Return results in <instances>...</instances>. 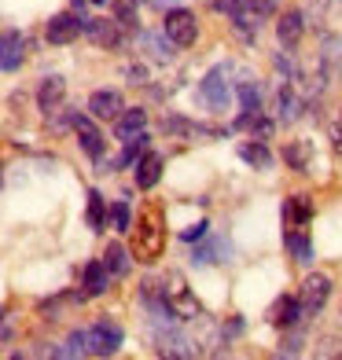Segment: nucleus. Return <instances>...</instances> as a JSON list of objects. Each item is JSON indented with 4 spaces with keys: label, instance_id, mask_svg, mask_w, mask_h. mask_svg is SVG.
<instances>
[{
    "label": "nucleus",
    "instance_id": "nucleus-33",
    "mask_svg": "<svg viewBox=\"0 0 342 360\" xmlns=\"http://www.w3.org/2000/svg\"><path fill=\"white\" fill-rule=\"evenodd\" d=\"M206 236H210V224L206 221H199V224H191V228H184V232H181L184 243H203Z\"/></svg>",
    "mask_w": 342,
    "mask_h": 360
},
{
    "label": "nucleus",
    "instance_id": "nucleus-1",
    "mask_svg": "<svg viewBox=\"0 0 342 360\" xmlns=\"http://www.w3.org/2000/svg\"><path fill=\"white\" fill-rule=\"evenodd\" d=\"M166 250V214L158 206H148L137 217V239H133V257L140 265H155Z\"/></svg>",
    "mask_w": 342,
    "mask_h": 360
},
{
    "label": "nucleus",
    "instance_id": "nucleus-36",
    "mask_svg": "<svg viewBox=\"0 0 342 360\" xmlns=\"http://www.w3.org/2000/svg\"><path fill=\"white\" fill-rule=\"evenodd\" d=\"M331 133H335V147H338V151H342V122L331 129Z\"/></svg>",
    "mask_w": 342,
    "mask_h": 360
},
{
    "label": "nucleus",
    "instance_id": "nucleus-4",
    "mask_svg": "<svg viewBox=\"0 0 342 360\" xmlns=\"http://www.w3.org/2000/svg\"><path fill=\"white\" fill-rule=\"evenodd\" d=\"M162 30H166V37H170L177 48H191L195 37H199V22H195V15L184 11V8L166 11V19H162Z\"/></svg>",
    "mask_w": 342,
    "mask_h": 360
},
{
    "label": "nucleus",
    "instance_id": "nucleus-19",
    "mask_svg": "<svg viewBox=\"0 0 342 360\" xmlns=\"http://www.w3.org/2000/svg\"><path fill=\"white\" fill-rule=\"evenodd\" d=\"M228 254H232V247H228V239H221V236H210L203 247H195V254H191V261L195 265H214V261H228Z\"/></svg>",
    "mask_w": 342,
    "mask_h": 360
},
{
    "label": "nucleus",
    "instance_id": "nucleus-20",
    "mask_svg": "<svg viewBox=\"0 0 342 360\" xmlns=\"http://www.w3.org/2000/svg\"><path fill=\"white\" fill-rule=\"evenodd\" d=\"M158 176H162V155L158 151H148V155L137 162V188L151 191L158 184Z\"/></svg>",
    "mask_w": 342,
    "mask_h": 360
},
{
    "label": "nucleus",
    "instance_id": "nucleus-12",
    "mask_svg": "<svg viewBox=\"0 0 342 360\" xmlns=\"http://www.w3.org/2000/svg\"><path fill=\"white\" fill-rule=\"evenodd\" d=\"M110 269H107V261L103 257H92L85 269H81V287H85V298H100V294H107L110 287Z\"/></svg>",
    "mask_w": 342,
    "mask_h": 360
},
{
    "label": "nucleus",
    "instance_id": "nucleus-24",
    "mask_svg": "<svg viewBox=\"0 0 342 360\" xmlns=\"http://www.w3.org/2000/svg\"><path fill=\"white\" fill-rule=\"evenodd\" d=\"M284 162H287L291 169L305 173L309 162H313V143H309V140H291V143L284 147Z\"/></svg>",
    "mask_w": 342,
    "mask_h": 360
},
{
    "label": "nucleus",
    "instance_id": "nucleus-6",
    "mask_svg": "<svg viewBox=\"0 0 342 360\" xmlns=\"http://www.w3.org/2000/svg\"><path fill=\"white\" fill-rule=\"evenodd\" d=\"M298 298H302V309H305V316H317L324 305H328L331 298V280L324 272H309L305 280H302V290H298Z\"/></svg>",
    "mask_w": 342,
    "mask_h": 360
},
{
    "label": "nucleus",
    "instance_id": "nucleus-7",
    "mask_svg": "<svg viewBox=\"0 0 342 360\" xmlns=\"http://www.w3.org/2000/svg\"><path fill=\"white\" fill-rule=\"evenodd\" d=\"M77 34H85V19H77L74 11H59V15H52V19H48V26H44V41L56 44V48L77 41Z\"/></svg>",
    "mask_w": 342,
    "mask_h": 360
},
{
    "label": "nucleus",
    "instance_id": "nucleus-25",
    "mask_svg": "<svg viewBox=\"0 0 342 360\" xmlns=\"http://www.w3.org/2000/svg\"><path fill=\"white\" fill-rule=\"evenodd\" d=\"M236 129H247L254 140H272L276 122H269L265 114H239V118H236Z\"/></svg>",
    "mask_w": 342,
    "mask_h": 360
},
{
    "label": "nucleus",
    "instance_id": "nucleus-21",
    "mask_svg": "<svg viewBox=\"0 0 342 360\" xmlns=\"http://www.w3.org/2000/svg\"><path fill=\"white\" fill-rule=\"evenodd\" d=\"M4 74H15L23 67V34L19 30H4V56H0Z\"/></svg>",
    "mask_w": 342,
    "mask_h": 360
},
{
    "label": "nucleus",
    "instance_id": "nucleus-13",
    "mask_svg": "<svg viewBox=\"0 0 342 360\" xmlns=\"http://www.w3.org/2000/svg\"><path fill=\"white\" fill-rule=\"evenodd\" d=\"M305 316V309H302V298H295V294H284V298H276L272 309H269V323L272 327H295L298 320Z\"/></svg>",
    "mask_w": 342,
    "mask_h": 360
},
{
    "label": "nucleus",
    "instance_id": "nucleus-29",
    "mask_svg": "<svg viewBox=\"0 0 342 360\" xmlns=\"http://www.w3.org/2000/svg\"><path fill=\"white\" fill-rule=\"evenodd\" d=\"M92 232H103L107 228V206H103V195L100 191H89V214H85Z\"/></svg>",
    "mask_w": 342,
    "mask_h": 360
},
{
    "label": "nucleus",
    "instance_id": "nucleus-3",
    "mask_svg": "<svg viewBox=\"0 0 342 360\" xmlns=\"http://www.w3.org/2000/svg\"><path fill=\"white\" fill-rule=\"evenodd\" d=\"M70 125H74V133H77L81 147H85V155L96 162V166H103L107 140H103L100 129H96V118H92V114H70Z\"/></svg>",
    "mask_w": 342,
    "mask_h": 360
},
{
    "label": "nucleus",
    "instance_id": "nucleus-34",
    "mask_svg": "<svg viewBox=\"0 0 342 360\" xmlns=\"http://www.w3.org/2000/svg\"><path fill=\"white\" fill-rule=\"evenodd\" d=\"M239 331H243V323H239V320H232V323L224 327V338H232V335H239Z\"/></svg>",
    "mask_w": 342,
    "mask_h": 360
},
{
    "label": "nucleus",
    "instance_id": "nucleus-22",
    "mask_svg": "<svg viewBox=\"0 0 342 360\" xmlns=\"http://www.w3.org/2000/svg\"><path fill=\"white\" fill-rule=\"evenodd\" d=\"M284 247L291 250V257H295L298 265H309V261H313V239H309L302 228H291V232H284Z\"/></svg>",
    "mask_w": 342,
    "mask_h": 360
},
{
    "label": "nucleus",
    "instance_id": "nucleus-30",
    "mask_svg": "<svg viewBox=\"0 0 342 360\" xmlns=\"http://www.w3.org/2000/svg\"><path fill=\"white\" fill-rule=\"evenodd\" d=\"M110 228H114V232H129V228H133V214H129L125 199H118L110 206Z\"/></svg>",
    "mask_w": 342,
    "mask_h": 360
},
{
    "label": "nucleus",
    "instance_id": "nucleus-5",
    "mask_svg": "<svg viewBox=\"0 0 342 360\" xmlns=\"http://www.w3.org/2000/svg\"><path fill=\"white\" fill-rule=\"evenodd\" d=\"M85 335H89V356H110L122 346V327L114 320H96Z\"/></svg>",
    "mask_w": 342,
    "mask_h": 360
},
{
    "label": "nucleus",
    "instance_id": "nucleus-9",
    "mask_svg": "<svg viewBox=\"0 0 342 360\" xmlns=\"http://www.w3.org/2000/svg\"><path fill=\"white\" fill-rule=\"evenodd\" d=\"M122 92L118 89H96L89 96V114L96 122H118L122 118Z\"/></svg>",
    "mask_w": 342,
    "mask_h": 360
},
{
    "label": "nucleus",
    "instance_id": "nucleus-32",
    "mask_svg": "<svg viewBox=\"0 0 342 360\" xmlns=\"http://www.w3.org/2000/svg\"><path fill=\"white\" fill-rule=\"evenodd\" d=\"M247 4H251V15L258 22H265V19L276 15V0H247Z\"/></svg>",
    "mask_w": 342,
    "mask_h": 360
},
{
    "label": "nucleus",
    "instance_id": "nucleus-23",
    "mask_svg": "<svg viewBox=\"0 0 342 360\" xmlns=\"http://www.w3.org/2000/svg\"><path fill=\"white\" fill-rule=\"evenodd\" d=\"M276 107H280V122L291 125V122H298L302 118V96L295 92V85H284L280 96H276Z\"/></svg>",
    "mask_w": 342,
    "mask_h": 360
},
{
    "label": "nucleus",
    "instance_id": "nucleus-8",
    "mask_svg": "<svg viewBox=\"0 0 342 360\" xmlns=\"http://www.w3.org/2000/svg\"><path fill=\"white\" fill-rule=\"evenodd\" d=\"M199 100L210 110H224L228 107V67H214L199 81Z\"/></svg>",
    "mask_w": 342,
    "mask_h": 360
},
{
    "label": "nucleus",
    "instance_id": "nucleus-14",
    "mask_svg": "<svg viewBox=\"0 0 342 360\" xmlns=\"http://www.w3.org/2000/svg\"><path fill=\"white\" fill-rule=\"evenodd\" d=\"M63 100H67V81H63L59 74L41 77V85H37V107H41L44 114H56Z\"/></svg>",
    "mask_w": 342,
    "mask_h": 360
},
{
    "label": "nucleus",
    "instance_id": "nucleus-10",
    "mask_svg": "<svg viewBox=\"0 0 342 360\" xmlns=\"http://www.w3.org/2000/svg\"><path fill=\"white\" fill-rule=\"evenodd\" d=\"M305 37V15L302 11H284L280 22H276V41H280L284 52H295Z\"/></svg>",
    "mask_w": 342,
    "mask_h": 360
},
{
    "label": "nucleus",
    "instance_id": "nucleus-37",
    "mask_svg": "<svg viewBox=\"0 0 342 360\" xmlns=\"http://www.w3.org/2000/svg\"><path fill=\"white\" fill-rule=\"evenodd\" d=\"M92 4H107V0H92Z\"/></svg>",
    "mask_w": 342,
    "mask_h": 360
},
{
    "label": "nucleus",
    "instance_id": "nucleus-31",
    "mask_svg": "<svg viewBox=\"0 0 342 360\" xmlns=\"http://www.w3.org/2000/svg\"><path fill=\"white\" fill-rule=\"evenodd\" d=\"M114 11H118L114 19L122 22V30H137V0H125V4H118Z\"/></svg>",
    "mask_w": 342,
    "mask_h": 360
},
{
    "label": "nucleus",
    "instance_id": "nucleus-17",
    "mask_svg": "<svg viewBox=\"0 0 342 360\" xmlns=\"http://www.w3.org/2000/svg\"><path fill=\"white\" fill-rule=\"evenodd\" d=\"M144 129H148V110H140V107H133V110H122V118L114 122V136H118V140L125 143V140H133V136H140Z\"/></svg>",
    "mask_w": 342,
    "mask_h": 360
},
{
    "label": "nucleus",
    "instance_id": "nucleus-16",
    "mask_svg": "<svg viewBox=\"0 0 342 360\" xmlns=\"http://www.w3.org/2000/svg\"><path fill=\"white\" fill-rule=\"evenodd\" d=\"M144 155H148V133L125 140V151H122L118 158H107L103 166H100V173H107V169H129V166H137Z\"/></svg>",
    "mask_w": 342,
    "mask_h": 360
},
{
    "label": "nucleus",
    "instance_id": "nucleus-11",
    "mask_svg": "<svg viewBox=\"0 0 342 360\" xmlns=\"http://www.w3.org/2000/svg\"><path fill=\"white\" fill-rule=\"evenodd\" d=\"M85 37H89L96 48H118V44L125 41L118 19H85Z\"/></svg>",
    "mask_w": 342,
    "mask_h": 360
},
{
    "label": "nucleus",
    "instance_id": "nucleus-26",
    "mask_svg": "<svg viewBox=\"0 0 342 360\" xmlns=\"http://www.w3.org/2000/svg\"><path fill=\"white\" fill-rule=\"evenodd\" d=\"M103 261H107V269L122 280V276H129V269H133V250H125L122 243H107Z\"/></svg>",
    "mask_w": 342,
    "mask_h": 360
},
{
    "label": "nucleus",
    "instance_id": "nucleus-35",
    "mask_svg": "<svg viewBox=\"0 0 342 360\" xmlns=\"http://www.w3.org/2000/svg\"><path fill=\"white\" fill-rule=\"evenodd\" d=\"M305 4H309V8H313V11H324V8H328V4H331V0H305Z\"/></svg>",
    "mask_w": 342,
    "mask_h": 360
},
{
    "label": "nucleus",
    "instance_id": "nucleus-18",
    "mask_svg": "<svg viewBox=\"0 0 342 360\" xmlns=\"http://www.w3.org/2000/svg\"><path fill=\"white\" fill-rule=\"evenodd\" d=\"M239 158L243 162H247V166H254V169H272V151H269V147H265V140H243L239 143Z\"/></svg>",
    "mask_w": 342,
    "mask_h": 360
},
{
    "label": "nucleus",
    "instance_id": "nucleus-2",
    "mask_svg": "<svg viewBox=\"0 0 342 360\" xmlns=\"http://www.w3.org/2000/svg\"><path fill=\"white\" fill-rule=\"evenodd\" d=\"M158 283H162V298H166V305L173 309L177 320H195V316L203 313L199 302L191 298V290H188V283H184L181 272H166Z\"/></svg>",
    "mask_w": 342,
    "mask_h": 360
},
{
    "label": "nucleus",
    "instance_id": "nucleus-27",
    "mask_svg": "<svg viewBox=\"0 0 342 360\" xmlns=\"http://www.w3.org/2000/svg\"><path fill=\"white\" fill-rule=\"evenodd\" d=\"M140 44L148 48L151 52V59H158V63H166V59H173V41L166 37V30H162V34H140Z\"/></svg>",
    "mask_w": 342,
    "mask_h": 360
},
{
    "label": "nucleus",
    "instance_id": "nucleus-15",
    "mask_svg": "<svg viewBox=\"0 0 342 360\" xmlns=\"http://www.w3.org/2000/svg\"><path fill=\"white\" fill-rule=\"evenodd\" d=\"M313 199L309 195H291V199H284V210H280V217H284V228H305L309 221H313Z\"/></svg>",
    "mask_w": 342,
    "mask_h": 360
},
{
    "label": "nucleus",
    "instance_id": "nucleus-28",
    "mask_svg": "<svg viewBox=\"0 0 342 360\" xmlns=\"http://www.w3.org/2000/svg\"><path fill=\"white\" fill-rule=\"evenodd\" d=\"M239 114H262V92H258L254 81H239Z\"/></svg>",
    "mask_w": 342,
    "mask_h": 360
}]
</instances>
